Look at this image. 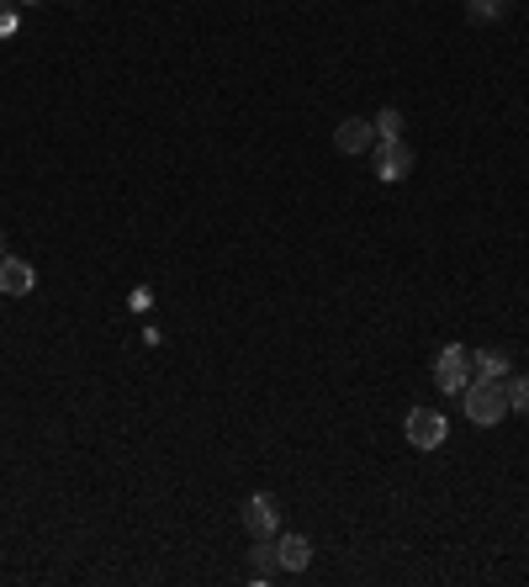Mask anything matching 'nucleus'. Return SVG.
I'll return each instance as SVG.
<instances>
[{
    "label": "nucleus",
    "mask_w": 529,
    "mask_h": 587,
    "mask_svg": "<svg viewBox=\"0 0 529 587\" xmlns=\"http://www.w3.org/2000/svg\"><path fill=\"white\" fill-rule=\"evenodd\" d=\"M376 175H381L387 186L413 175V149H407L403 138H376Z\"/></svg>",
    "instance_id": "nucleus-5"
},
{
    "label": "nucleus",
    "mask_w": 529,
    "mask_h": 587,
    "mask_svg": "<svg viewBox=\"0 0 529 587\" xmlns=\"http://www.w3.org/2000/svg\"><path fill=\"white\" fill-rule=\"evenodd\" d=\"M276 555H281V572H307L313 546H307V535H276Z\"/></svg>",
    "instance_id": "nucleus-9"
},
{
    "label": "nucleus",
    "mask_w": 529,
    "mask_h": 587,
    "mask_svg": "<svg viewBox=\"0 0 529 587\" xmlns=\"http://www.w3.org/2000/svg\"><path fill=\"white\" fill-rule=\"evenodd\" d=\"M16 27H22L16 5H11V0H0V38H16Z\"/></svg>",
    "instance_id": "nucleus-14"
},
{
    "label": "nucleus",
    "mask_w": 529,
    "mask_h": 587,
    "mask_svg": "<svg viewBox=\"0 0 529 587\" xmlns=\"http://www.w3.org/2000/svg\"><path fill=\"white\" fill-rule=\"evenodd\" d=\"M149 302H154V297H149V291H143V286H138V291H133V297H127V308H133V313H143V308H149Z\"/></svg>",
    "instance_id": "nucleus-15"
},
{
    "label": "nucleus",
    "mask_w": 529,
    "mask_h": 587,
    "mask_svg": "<svg viewBox=\"0 0 529 587\" xmlns=\"http://www.w3.org/2000/svg\"><path fill=\"white\" fill-rule=\"evenodd\" d=\"M244 529L254 540H276V535H281V503H276L270 492H254L244 503Z\"/></svg>",
    "instance_id": "nucleus-4"
},
{
    "label": "nucleus",
    "mask_w": 529,
    "mask_h": 587,
    "mask_svg": "<svg viewBox=\"0 0 529 587\" xmlns=\"http://www.w3.org/2000/svg\"><path fill=\"white\" fill-rule=\"evenodd\" d=\"M503 391H508V408H514V413H529V376H514V371H508V376H503Z\"/></svg>",
    "instance_id": "nucleus-11"
},
{
    "label": "nucleus",
    "mask_w": 529,
    "mask_h": 587,
    "mask_svg": "<svg viewBox=\"0 0 529 587\" xmlns=\"http://www.w3.org/2000/svg\"><path fill=\"white\" fill-rule=\"evenodd\" d=\"M508 376V354L503 350H471V382H503Z\"/></svg>",
    "instance_id": "nucleus-10"
},
{
    "label": "nucleus",
    "mask_w": 529,
    "mask_h": 587,
    "mask_svg": "<svg viewBox=\"0 0 529 587\" xmlns=\"http://www.w3.org/2000/svg\"><path fill=\"white\" fill-rule=\"evenodd\" d=\"M403 434H407V445H413V450H440V445H445V434H450V424H445V413H434V408H413V413H407V424H403Z\"/></svg>",
    "instance_id": "nucleus-3"
},
{
    "label": "nucleus",
    "mask_w": 529,
    "mask_h": 587,
    "mask_svg": "<svg viewBox=\"0 0 529 587\" xmlns=\"http://www.w3.org/2000/svg\"><path fill=\"white\" fill-rule=\"evenodd\" d=\"M497 11H503V0H466V16L471 22H492Z\"/></svg>",
    "instance_id": "nucleus-13"
},
{
    "label": "nucleus",
    "mask_w": 529,
    "mask_h": 587,
    "mask_svg": "<svg viewBox=\"0 0 529 587\" xmlns=\"http://www.w3.org/2000/svg\"><path fill=\"white\" fill-rule=\"evenodd\" d=\"M33 286H38V271H33L27 260H16V254L5 260V254H0V297H27Z\"/></svg>",
    "instance_id": "nucleus-7"
},
{
    "label": "nucleus",
    "mask_w": 529,
    "mask_h": 587,
    "mask_svg": "<svg viewBox=\"0 0 529 587\" xmlns=\"http://www.w3.org/2000/svg\"><path fill=\"white\" fill-rule=\"evenodd\" d=\"M281 577V555H276V540H254L249 550V583H276Z\"/></svg>",
    "instance_id": "nucleus-8"
},
{
    "label": "nucleus",
    "mask_w": 529,
    "mask_h": 587,
    "mask_svg": "<svg viewBox=\"0 0 529 587\" xmlns=\"http://www.w3.org/2000/svg\"><path fill=\"white\" fill-rule=\"evenodd\" d=\"M466 382H471V350H466V345H445L440 360H434V387L450 391V397H461Z\"/></svg>",
    "instance_id": "nucleus-2"
},
{
    "label": "nucleus",
    "mask_w": 529,
    "mask_h": 587,
    "mask_svg": "<svg viewBox=\"0 0 529 587\" xmlns=\"http://www.w3.org/2000/svg\"><path fill=\"white\" fill-rule=\"evenodd\" d=\"M370 143H376V122H366V117H344L333 127V149L339 154H366Z\"/></svg>",
    "instance_id": "nucleus-6"
},
{
    "label": "nucleus",
    "mask_w": 529,
    "mask_h": 587,
    "mask_svg": "<svg viewBox=\"0 0 529 587\" xmlns=\"http://www.w3.org/2000/svg\"><path fill=\"white\" fill-rule=\"evenodd\" d=\"M376 138H403V112H398V107H387V112L376 117Z\"/></svg>",
    "instance_id": "nucleus-12"
},
{
    "label": "nucleus",
    "mask_w": 529,
    "mask_h": 587,
    "mask_svg": "<svg viewBox=\"0 0 529 587\" xmlns=\"http://www.w3.org/2000/svg\"><path fill=\"white\" fill-rule=\"evenodd\" d=\"M461 408H466V419H471L477 429H492V424H503V413H508V391H503V382H466Z\"/></svg>",
    "instance_id": "nucleus-1"
},
{
    "label": "nucleus",
    "mask_w": 529,
    "mask_h": 587,
    "mask_svg": "<svg viewBox=\"0 0 529 587\" xmlns=\"http://www.w3.org/2000/svg\"><path fill=\"white\" fill-rule=\"evenodd\" d=\"M0 254H5V234H0Z\"/></svg>",
    "instance_id": "nucleus-16"
}]
</instances>
